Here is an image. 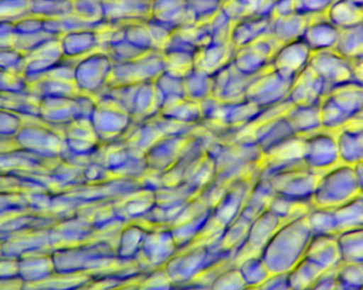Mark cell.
<instances>
[{
    "label": "cell",
    "mask_w": 363,
    "mask_h": 290,
    "mask_svg": "<svg viewBox=\"0 0 363 290\" xmlns=\"http://www.w3.org/2000/svg\"><path fill=\"white\" fill-rule=\"evenodd\" d=\"M313 235L307 216L283 223L260 253L270 274H288L304 257Z\"/></svg>",
    "instance_id": "6da1fadb"
},
{
    "label": "cell",
    "mask_w": 363,
    "mask_h": 290,
    "mask_svg": "<svg viewBox=\"0 0 363 290\" xmlns=\"http://www.w3.org/2000/svg\"><path fill=\"white\" fill-rule=\"evenodd\" d=\"M230 257H233L232 255L221 250L219 244L215 246L191 245L179 250L164 266V269L177 289H182L192 284L211 266Z\"/></svg>",
    "instance_id": "7a4b0ae2"
},
{
    "label": "cell",
    "mask_w": 363,
    "mask_h": 290,
    "mask_svg": "<svg viewBox=\"0 0 363 290\" xmlns=\"http://www.w3.org/2000/svg\"><path fill=\"white\" fill-rule=\"evenodd\" d=\"M359 195L353 165L342 163L322 172L311 198L313 206L332 208Z\"/></svg>",
    "instance_id": "3957f363"
},
{
    "label": "cell",
    "mask_w": 363,
    "mask_h": 290,
    "mask_svg": "<svg viewBox=\"0 0 363 290\" xmlns=\"http://www.w3.org/2000/svg\"><path fill=\"white\" fill-rule=\"evenodd\" d=\"M91 160L102 164L115 178L142 180L149 172L145 157L130 150L121 140L100 145Z\"/></svg>",
    "instance_id": "277c9868"
},
{
    "label": "cell",
    "mask_w": 363,
    "mask_h": 290,
    "mask_svg": "<svg viewBox=\"0 0 363 290\" xmlns=\"http://www.w3.org/2000/svg\"><path fill=\"white\" fill-rule=\"evenodd\" d=\"M114 61L102 50L79 60L74 68V84L79 93L97 98L110 83Z\"/></svg>",
    "instance_id": "5b68a950"
},
{
    "label": "cell",
    "mask_w": 363,
    "mask_h": 290,
    "mask_svg": "<svg viewBox=\"0 0 363 290\" xmlns=\"http://www.w3.org/2000/svg\"><path fill=\"white\" fill-rule=\"evenodd\" d=\"M165 70L162 50L148 51L132 61L114 63L108 87L155 82Z\"/></svg>",
    "instance_id": "8992f818"
},
{
    "label": "cell",
    "mask_w": 363,
    "mask_h": 290,
    "mask_svg": "<svg viewBox=\"0 0 363 290\" xmlns=\"http://www.w3.org/2000/svg\"><path fill=\"white\" fill-rule=\"evenodd\" d=\"M321 174L322 172H315L302 163L264 179L271 183L277 195L311 201Z\"/></svg>",
    "instance_id": "52a82bcc"
},
{
    "label": "cell",
    "mask_w": 363,
    "mask_h": 290,
    "mask_svg": "<svg viewBox=\"0 0 363 290\" xmlns=\"http://www.w3.org/2000/svg\"><path fill=\"white\" fill-rule=\"evenodd\" d=\"M89 121L100 144L123 140L133 125V119L127 111L102 100H97Z\"/></svg>",
    "instance_id": "ba28073f"
},
{
    "label": "cell",
    "mask_w": 363,
    "mask_h": 290,
    "mask_svg": "<svg viewBox=\"0 0 363 290\" xmlns=\"http://www.w3.org/2000/svg\"><path fill=\"white\" fill-rule=\"evenodd\" d=\"M296 79L286 78L269 67L252 81L245 99L260 108H269L287 101Z\"/></svg>",
    "instance_id": "9c48e42d"
},
{
    "label": "cell",
    "mask_w": 363,
    "mask_h": 290,
    "mask_svg": "<svg viewBox=\"0 0 363 290\" xmlns=\"http://www.w3.org/2000/svg\"><path fill=\"white\" fill-rule=\"evenodd\" d=\"M281 46V43L270 34L250 46L237 49L232 64L239 72L253 78L270 67L271 61Z\"/></svg>",
    "instance_id": "30bf717a"
},
{
    "label": "cell",
    "mask_w": 363,
    "mask_h": 290,
    "mask_svg": "<svg viewBox=\"0 0 363 290\" xmlns=\"http://www.w3.org/2000/svg\"><path fill=\"white\" fill-rule=\"evenodd\" d=\"M178 251L169 228H147L138 260L150 272L163 268Z\"/></svg>",
    "instance_id": "8fae6325"
},
{
    "label": "cell",
    "mask_w": 363,
    "mask_h": 290,
    "mask_svg": "<svg viewBox=\"0 0 363 290\" xmlns=\"http://www.w3.org/2000/svg\"><path fill=\"white\" fill-rule=\"evenodd\" d=\"M259 172L247 174L232 181L223 197L211 208V217L222 227H228L240 216L252 186L259 177Z\"/></svg>",
    "instance_id": "7c38bea8"
},
{
    "label": "cell",
    "mask_w": 363,
    "mask_h": 290,
    "mask_svg": "<svg viewBox=\"0 0 363 290\" xmlns=\"http://www.w3.org/2000/svg\"><path fill=\"white\" fill-rule=\"evenodd\" d=\"M303 162L307 167L324 172L341 163L338 140L325 133H313L303 138Z\"/></svg>",
    "instance_id": "4fadbf2b"
},
{
    "label": "cell",
    "mask_w": 363,
    "mask_h": 290,
    "mask_svg": "<svg viewBox=\"0 0 363 290\" xmlns=\"http://www.w3.org/2000/svg\"><path fill=\"white\" fill-rule=\"evenodd\" d=\"M283 225V221L271 210H266L251 221L247 238L235 253V264L251 255H260L269 240Z\"/></svg>",
    "instance_id": "5bb4252c"
},
{
    "label": "cell",
    "mask_w": 363,
    "mask_h": 290,
    "mask_svg": "<svg viewBox=\"0 0 363 290\" xmlns=\"http://www.w3.org/2000/svg\"><path fill=\"white\" fill-rule=\"evenodd\" d=\"M190 136L164 135L145 153L149 172L163 174L169 170L180 157L184 146Z\"/></svg>",
    "instance_id": "9a60e30c"
},
{
    "label": "cell",
    "mask_w": 363,
    "mask_h": 290,
    "mask_svg": "<svg viewBox=\"0 0 363 290\" xmlns=\"http://www.w3.org/2000/svg\"><path fill=\"white\" fill-rule=\"evenodd\" d=\"M254 78L239 72L230 62L213 74V97L222 102L242 101Z\"/></svg>",
    "instance_id": "2e32d148"
},
{
    "label": "cell",
    "mask_w": 363,
    "mask_h": 290,
    "mask_svg": "<svg viewBox=\"0 0 363 290\" xmlns=\"http://www.w3.org/2000/svg\"><path fill=\"white\" fill-rule=\"evenodd\" d=\"M104 21L108 25H125L150 18L151 0H102Z\"/></svg>",
    "instance_id": "e0dca14e"
},
{
    "label": "cell",
    "mask_w": 363,
    "mask_h": 290,
    "mask_svg": "<svg viewBox=\"0 0 363 290\" xmlns=\"http://www.w3.org/2000/svg\"><path fill=\"white\" fill-rule=\"evenodd\" d=\"M252 134L264 155L296 136L286 115L255 123Z\"/></svg>",
    "instance_id": "ac0fdd59"
},
{
    "label": "cell",
    "mask_w": 363,
    "mask_h": 290,
    "mask_svg": "<svg viewBox=\"0 0 363 290\" xmlns=\"http://www.w3.org/2000/svg\"><path fill=\"white\" fill-rule=\"evenodd\" d=\"M235 52L230 40H211L194 53V67L213 76L232 62Z\"/></svg>",
    "instance_id": "d6986e66"
},
{
    "label": "cell",
    "mask_w": 363,
    "mask_h": 290,
    "mask_svg": "<svg viewBox=\"0 0 363 290\" xmlns=\"http://www.w3.org/2000/svg\"><path fill=\"white\" fill-rule=\"evenodd\" d=\"M272 17L251 16L235 21L230 30V42L235 49L250 46L256 40L270 35Z\"/></svg>",
    "instance_id": "ffe728a7"
},
{
    "label": "cell",
    "mask_w": 363,
    "mask_h": 290,
    "mask_svg": "<svg viewBox=\"0 0 363 290\" xmlns=\"http://www.w3.org/2000/svg\"><path fill=\"white\" fill-rule=\"evenodd\" d=\"M97 29L77 30V31L63 33L60 40V45H61L64 59L79 61L100 50Z\"/></svg>",
    "instance_id": "44dd1931"
},
{
    "label": "cell",
    "mask_w": 363,
    "mask_h": 290,
    "mask_svg": "<svg viewBox=\"0 0 363 290\" xmlns=\"http://www.w3.org/2000/svg\"><path fill=\"white\" fill-rule=\"evenodd\" d=\"M155 189L145 186L115 201L119 216L125 223L142 221L155 208Z\"/></svg>",
    "instance_id": "7402d4cb"
},
{
    "label": "cell",
    "mask_w": 363,
    "mask_h": 290,
    "mask_svg": "<svg viewBox=\"0 0 363 290\" xmlns=\"http://www.w3.org/2000/svg\"><path fill=\"white\" fill-rule=\"evenodd\" d=\"M304 257L328 272L341 264L337 235H313Z\"/></svg>",
    "instance_id": "603a6c76"
},
{
    "label": "cell",
    "mask_w": 363,
    "mask_h": 290,
    "mask_svg": "<svg viewBox=\"0 0 363 290\" xmlns=\"http://www.w3.org/2000/svg\"><path fill=\"white\" fill-rule=\"evenodd\" d=\"M150 18L172 30L192 23L185 0H151Z\"/></svg>",
    "instance_id": "cb8c5ba5"
},
{
    "label": "cell",
    "mask_w": 363,
    "mask_h": 290,
    "mask_svg": "<svg viewBox=\"0 0 363 290\" xmlns=\"http://www.w3.org/2000/svg\"><path fill=\"white\" fill-rule=\"evenodd\" d=\"M146 231L147 228L140 221H128L123 225L115 244V253L119 261L138 259Z\"/></svg>",
    "instance_id": "d4e9b609"
},
{
    "label": "cell",
    "mask_w": 363,
    "mask_h": 290,
    "mask_svg": "<svg viewBox=\"0 0 363 290\" xmlns=\"http://www.w3.org/2000/svg\"><path fill=\"white\" fill-rule=\"evenodd\" d=\"M163 136V132L161 131L153 117L142 123H133L125 138L121 140L127 145L130 150L144 157L148 149Z\"/></svg>",
    "instance_id": "484cf974"
},
{
    "label": "cell",
    "mask_w": 363,
    "mask_h": 290,
    "mask_svg": "<svg viewBox=\"0 0 363 290\" xmlns=\"http://www.w3.org/2000/svg\"><path fill=\"white\" fill-rule=\"evenodd\" d=\"M330 213L336 235L347 230L363 227V196H356L350 201L330 208Z\"/></svg>",
    "instance_id": "4316f807"
},
{
    "label": "cell",
    "mask_w": 363,
    "mask_h": 290,
    "mask_svg": "<svg viewBox=\"0 0 363 290\" xmlns=\"http://www.w3.org/2000/svg\"><path fill=\"white\" fill-rule=\"evenodd\" d=\"M159 114L155 82L140 83L136 89L130 112L133 123H142Z\"/></svg>",
    "instance_id": "83f0119b"
},
{
    "label": "cell",
    "mask_w": 363,
    "mask_h": 290,
    "mask_svg": "<svg viewBox=\"0 0 363 290\" xmlns=\"http://www.w3.org/2000/svg\"><path fill=\"white\" fill-rule=\"evenodd\" d=\"M274 196L275 191L271 183L267 179L258 177L252 186L240 216L245 217L247 221H253L258 215L268 210Z\"/></svg>",
    "instance_id": "f1b7e54d"
},
{
    "label": "cell",
    "mask_w": 363,
    "mask_h": 290,
    "mask_svg": "<svg viewBox=\"0 0 363 290\" xmlns=\"http://www.w3.org/2000/svg\"><path fill=\"white\" fill-rule=\"evenodd\" d=\"M155 94L160 112L164 106L186 98L184 77L165 70L155 81Z\"/></svg>",
    "instance_id": "f546056e"
},
{
    "label": "cell",
    "mask_w": 363,
    "mask_h": 290,
    "mask_svg": "<svg viewBox=\"0 0 363 290\" xmlns=\"http://www.w3.org/2000/svg\"><path fill=\"white\" fill-rule=\"evenodd\" d=\"M211 217V210H207L202 214L174 223L169 228L170 232L178 245L179 250L189 247L190 245L196 242Z\"/></svg>",
    "instance_id": "4dcf8cb0"
},
{
    "label": "cell",
    "mask_w": 363,
    "mask_h": 290,
    "mask_svg": "<svg viewBox=\"0 0 363 290\" xmlns=\"http://www.w3.org/2000/svg\"><path fill=\"white\" fill-rule=\"evenodd\" d=\"M159 115L184 125L199 126L203 121L201 104L187 98L164 106Z\"/></svg>",
    "instance_id": "1f68e13d"
},
{
    "label": "cell",
    "mask_w": 363,
    "mask_h": 290,
    "mask_svg": "<svg viewBox=\"0 0 363 290\" xmlns=\"http://www.w3.org/2000/svg\"><path fill=\"white\" fill-rule=\"evenodd\" d=\"M186 98L201 102L213 97V76L194 67L184 76Z\"/></svg>",
    "instance_id": "d6a6232c"
},
{
    "label": "cell",
    "mask_w": 363,
    "mask_h": 290,
    "mask_svg": "<svg viewBox=\"0 0 363 290\" xmlns=\"http://www.w3.org/2000/svg\"><path fill=\"white\" fill-rule=\"evenodd\" d=\"M337 242L343 263H363V227L340 232Z\"/></svg>",
    "instance_id": "836d02e7"
},
{
    "label": "cell",
    "mask_w": 363,
    "mask_h": 290,
    "mask_svg": "<svg viewBox=\"0 0 363 290\" xmlns=\"http://www.w3.org/2000/svg\"><path fill=\"white\" fill-rule=\"evenodd\" d=\"M313 208V204L311 201L290 199L277 194L269 206V210L277 214L283 223L307 216Z\"/></svg>",
    "instance_id": "e575fe53"
},
{
    "label": "cell",
    "mask_w": 363,
    "mask_h": 290,
    "mask_svg": "<svg viewBox=\"0 0 363 290\" xmlns=\"http://www.w3.org/2000/svg\"><path fill=\"white\" fill-rule=\"evenodd\" d=\"M324 272H325L319 266L315 265L306 257H303L288 272L290 290H308Z\"/></svg>",
    "instance_id": "d590c367"
},
{
    "label": "cell",
    "mask_w": 363,
    "mask_h": 290,
    "mask_svg": "<svg viewBox=\"0 0 363 290\" xmlns=\"http://www.w3.org/2000/svg\"><path fill=\"white\" fill-rule=\"evenodd\" d=\"M200 48L196 34V23L174 30L164 45L162 52H191Z\"/></svg>",
    "instance_id": "8d00e7d4"
},
{
    "label": "cell",
    "mask_w": 363,
    "mask_h": 290,
    "mask_svg": "<svg viewBox=\"0 0 363 290\" xmlns=\"http://www.w3.org/2000/svg\"><path fill=\"white\" fill-rule=\"evenodd\" d=\"M250 225H251V221L242 216H239L230 225H228L224 229L221 240H220L219 246L221 250L234 257L236 251L245 242Z\"/></svg>",
    "instance_id": "74e56055"
},
{
    "label": "cell",
    "mask_w": 363,
    "mask_h": 290,
    "mask_svg": "<svg viewBox=\"0 0 363 290\" xmlns=\"http://www.w3.org/2000/svg\"><path fill=\"white\" fill-rule=\"evenodd\" d=\"M237 268L249 287H258L269 276L270 272L267 268L260 255H251L236 263Z\"/></svg>",
    "instance_id": "f35d334b"
},
{
    "label": "cell",
    "mask_w": 363,
    "mask_h": 290,
    "mask_svg": "<svg viewBox=\"0 0 363 290\" xmlns=\"http://www.w3.org/2000/svg\"><path fill=\"white\" fill-rule=\"evenodd\" d=\"M123 28L125 40L134 48L143 51V52L159 50L153 40L152 35H151L147 21L125 23V25H123Z\"/></svg>",
    "instance_id": "ab89813d"
},
{
    "label": "cell",
    "mask_w": 363,
    "mask_h": 290,
    "mask_svg": "<svg viewBox=\"0 0 363 290\" xmlns=\"http://www.w3.org/2000/svg\"><path fill=\"white\" fill-rule=\"evenodd\" d=\"M192 23H207L222 10L224 0H185Z\"/></svg>",
    "instance_id": "60d3db41"
},
{
    "label": "cell",
    "mask_w": 363,
    "mask_h": 290,
    "mask_svg": "<svg viewBox=\"0 0 363 290\" xmlns=\"http://www.w3.org/2000/svg\"><path fill=\"white\" fill-rule=\"evenodd\" d=\"M247 287L236 264L220 272L209 285V290H243Z\"/></svg>",
    "instance_id": "b9f144b4"
},
{
    "label": "cell",
    "mask_w": 363,
    "mask_h": 290,
    "mask_svg": "<svg viewBox=\"0 0 363 290\" xmlns=\"http://www.w3.org/2000/svg\"><path fill=\"white\" fill-rule=\"evenodd\" d=\"M135 290H177L163 268L147 272L138 281Z\"/></svg>",
    "instance_id": "7bdbcfd3"
},
{
    "label": "cell",
    "mask_w": 363,
    "mask_h": 290,
    "mask_svg": "<svg viewBox=\"0 0 363 290\" xmlns=\"http://www.w3.org/2000/svg\"><path fill=\"white\" fill-rule=\"evenodd\" d=\"M74 14L95 25L104 23L102 0H74Z\"/></svg>",
    "instance_id": "ee69618b"
},
{
    "label": "cell",
    "mask_w": 363,
    "mask_h": 290,
    "mask_svg": "<svg viewBox=\"0 0 363 290\" xmlns=\"http://www.w3.org/2000/svg\"><path fill=\"white\" fill-rule=\"evenodd\" d=\"M337 274L347 290H363V263L341 262Z\"/></svg>",
    "instance_id": "f6af8a7d"
},
{
    "label": "cell",
    "mask_w": 363,
    "mask_h": 290,
    "mask_svg": "<svg viewBox=\"0 0 363 290\" xmlns=\"http://www.w3.org/2000/svg\"><path fill=\"white\" fill-rule=\"evenodd\" d=\"M166 70L184 77L194 67V53L163 52Z\"/></svg>",
    "instance_id": "bcb514c9"
},
{
    "label": "cell",
    "mask_w": 363,
    "mask_h": 290,
    "mask_svg": "<svg viewBox=\"0 0 363 290\" xmlns=\"http://www.w3.org/2000/svg\"><path fill=\"white\" fill-rule=\"evenodd\" d=\"M208 23L213 40H230V30L234 23L222 11Z\"/></svg>",
    "instance_id": "7dc6e473"
},
{
    "label": "cell",
    "mask_w": 363,
    "mask_h": 290,
    "mask_svg": "<svg viewBox=\"0 0 363 290\" xmlns=\"http://www.w3.org/2000/svg\"><path fill=\"white\" fill-rule=\"evenodd\" d=\"M243 6L250 15L272 17L274 0H235Z\"/></svg>",
    "instance_id": "c3c4849f"
},
{
    "label": "cell",
    "mask_w": 363,
    "mask_h": 290,
    "mask_svg": "<svg viewBox=\"0 0 363 290\" xmlns=\"http://www.w3.org/2000/svg\"><path fill=\"white\" fill-rule=\"evenodd\" d=\"M308 290H347L339 279L337 267L324 272Z\"/></svg>",
    "instance_id": "681fc988"
},
{
    "label": "cell",
    "mask_w": 363,
    "mask_h": 290,
    "mask_svg": "<svg viewBox=\"0 0 363 290\" xmlns=\"http://www.w3.org/2000/svg\"><path fill=\"white\" fill-rule=\"evenodd\" d=\"M147 23H148L149 30H150L151 35H152L153 40H155V45H157V48L159 49V50H162L164 45L166 44L168 38H169V36L172 35V32H174V30L151 18L147 21Z\"/></svg>",
    "instance_id": "f907efd6"
},
{
    "label": "cell",
    "mask_w": 363,
    "mask_h": 290,
    "mask_svg": "<svg viewBox=\"0 0 363 290\" xmlns=\"http://www.w3.org/2000/svg\"><path fill=\"white\" fill-rule=\"evenodd\" d=\"M258 290H290L288 274H270Z\"/></svg>",
    "instance_id": "816d5d0a"
},
{
    "label": "cell",
    "mask_w": 363,
    "mask_h": 290,
    "mask_svg": "<svg viewBox=\"0 0 363 290\" xmlns=\"http://www.w3.org/2000/svg\"><path fill=\"white\" fill-rule=\"evenodd\" d=\"M353 168L354 172H355L356 182H357L359 195L363 196V160L354 164Z\"/></svg>",
    "instance_id": "f5cc1de1"
},
{
    "label": "cell",
    "mask_w": 363,
    "mask_h": 290,
    "mask_svg": "<svg viewBox=\"0 0 363 290\" xmlns=\"http://www.w3.org/2000/svg\"><path fill=\"white\" fill-rule=\"evenodd\" d=\"M183 290H209L208 287L201 286V285H188V286L182 287Z\"/></svg>",
    "instance_id": "db71d44e"
},
{
    "label": "cell",
    "mask_w": 363,
    "mask_h": 290,
    "mask_svg": "<svg viewBox=\"0 0 363 290\" xmlns=\"http://www.w3.org/2000/svg\"><path fill=\"white\" fill-rule=\"evenodd\" d=\"M243 290H258V287H249V286H247Z\"/></svg>",
    "instance_id": "11a10c76"
},
{
    "label": "cell",
    "mask_w": 363,
    "mask_h": 290,
    "mask_svg": "<svg viewBox=\"0 0 363 290\" xmlns=\"http://www.w3.org/2000/svg\"><path fill=\"white\" fill-rule=\"evenodd\" d=\"M177 290H183V289H177Z\"/></svg>",
    "instance_id": "9f6ffc18"
}]
</instances>
